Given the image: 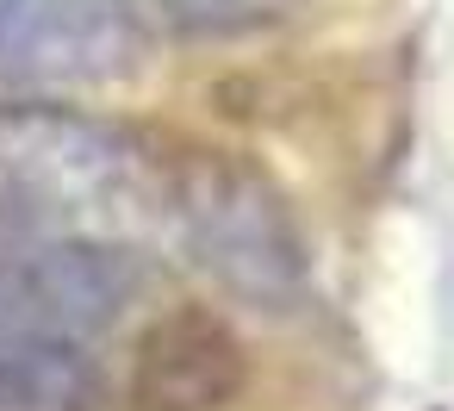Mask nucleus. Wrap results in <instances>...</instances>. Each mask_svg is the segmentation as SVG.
<instances>
[{"label":"nucleus","instance_id":"f257e3e1","mask_svg":"<svg viewBox=\"0 0 454 411\" xmlns=\"http://www.w3.org/2000/svg\"><path fill=\"white\" fill-rule=\"evenodd\" d=\"M0 175L26 200V225L113 237L137 218H168V175L137 138L57 107H20L0 119Z\"/></svg>","mask_w":454,"mask_h":411},{"label":"nucleus","instance_id":"f03ea898","mask_svg":"<svg viewBox=\"0 0 454 411\" xmlns=\"http://www.w3.org/2000/svg\"><path fill=\"white\" fill-rule=\"evenodd\" d=\"M144 268L113 237L20 225L0 231V336L100 349V336L137 299Z\"/></svg>","mask_w":454,"mask_h":411},{"label":"nucleus","instance_id":"7ed1b4c3","mask_svg":"<svg viewBox=\"0 0 454 411\" xmlns=\"http://www.w3.org/2000/svg\"><path fill=\"white\" fill-rule=\"evenodd\" d=\"M131 0H0V88H100L137 69Z\"/></svg>","mask_w":454,"mask_h":411},{"label":"nucleus","instance_id":"20e7f679","mask_svg":"<svg viewBox=\"0 0 454 411\" xmlns=\"http://www.w3.org/2000/svg\"><path fill=\"white\" fill-rule=\"evenodd\" d=\"M168 218L181 225L193 256L206 268H218L231 287H243V293H286V287H299L293 225H286V212L268 200V187L255 175L200 162L181 181H168Z\"/></svg>","mask_w":454,"mask_h":411},{"label":"nucleus","instance_id":"39448f33","mask_svg":"<svg viewBox=\"0 0 454 411\" xmlns=\"http://www.w3.org/2000/svg\"><path fill=\"white\" fill-rule=\"evenodd\" d=\"M243 386V343L212 312H175L137 343V411H218Z\"/></svg>","mask_w":454,"mask_h":411},{"label":"nucleus","instance_id":"423d86ee","mask_svg":"<svg viewBox=\"0 0 454 411\" xmlns=\"http://www.w3.org/2000/svg\"><path fill=\"white\" fill-rule=\"evenodd\" d=\"M88 405H94L88 349L0 336V411H88Z\"/></svg>","mask_w":454,"mask_h":411},{"label":"nucleus","instance_id":"0eeeda50","mask_svg":"<svg viewBox=\"0 0 454 411\" xmlns=\"http://www.w3.org/2000/svg\"><path fill=\"white\" fill-rule=\"evenodd\" d=\"M156 7L187 32H237V26H262L286 13L293 0H156Z\"/></svg>","mask_w":454,"mask_h":411}]
</instances>
